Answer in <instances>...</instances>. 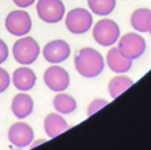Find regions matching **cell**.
I'll return each mask as SVG.
<instances>
[{"instance_id": "5bb4252c", "label": "cell", "mask_w": 151, "mask_h": 150, "mask_svg": "<svg viewBox=\"0 0 151 150\" xmlns=\"http://www.w3.org/2000/svg\"><path fill=\"white\" fill-rule=\"evenodd\" d=\"M44 132L50 138H56L69 128L67 121L59 113H50L43 121Z\"/></svg>"}, {"instance_id": "cb8c5ba5", "label": "cell", "mask_w": 151, "mask_h": 150, "mask_svg": "<svg viewBox=\"0 0 151 150\" xmlns=\"http://www.w3.org/2000/svg\"><path fill=\"white\" fill-rule=\"evenodd\" d=\"M148 32H149L151 35V14L149 17V22H148Z\"/></svg>"}, {"instance_id": "30bf717a", "label": "cell", "mask_w": 151, "mask_h": 150, "mask_svg": "<svg viewBox=\"0 0 151 150\" xmlns=\"http://www.w3.org/2000/svg\"><path fill=\"white\" fill-rule=\"evenodd\" d=\"M7 138L17 148H25L34 140V131L26 122L18 121L8 128Z\"/></svg>"}, {"instance_id": "8fae6325", "label": "cell", "mask_w": 151, "mask_h": 150, "mask_svg": "<svg viewBox=\"0 0 151 150\" xmlns=\"http://www.w3.org/2000/svg\"><path fill=\"white\" fill-rule=\"evenodd\" d=\"M12 83L17 90L21 92H28L36 84L37 76L29 67H19L12 73Z\"/></svg>"}, {"instance_id": "277c9868", "label": "cell", "mask_w": 151, "mask_h": 150, "mask_svg": "<svg viewBox=\"0 0 151 150\" xmlns=\"http://www.w3.org/2000/svg\"><path fill=\"white\" fill-rule=\"evenodd\" d=\"M93 16L88 9L81 7L73 8L67 12L65 25L70 33L80 35L86 33L93 26Z\"/></svg>"}, {"instance_id": "3957f363", "label": "cell", "mask_w": 151, "mask_h": 150, "mask_svg": "<svg viewBox=\"0 0 151 150\" xmlns=\"http://www.w3.org/2000/svg\"><path fill=\"white\" fill-rule=\"evenodd\" d=\"M119 36V26L111 19H102L98 21L93 28V39L102 46H112L118 41Z\"/></svg>"}, {"instance_id": "ac0fdd59", "label": "cell", "mask_w": 151, "mask_h": 150, "mask_svg": "<svg viewBox=\"0 0 151 150\" xmlns=\"http://www.w3.org/2000/svg\"><path fill=\"white\" fill-rule=\"evenodd\" d=\"M91 12L97 16H109L116 6V0H88Z\"/></svg>"}, {"instance_id": "6da1fadb", "label": "cell", "mask_w": 151, "mask_h": 150, "mask_svg": "<svg viewBox=\"0 0 151 150\" xmlns=\"http://www.w3.org/2000/svg\"><path fill=\"white\" fill-rule=\"evenodd\" d=\"M75 69L86 78L97 77L105 67L104 58L98 50L93 47H83L76 52L74 57Z\"/></svg>"}, {"instance_id": "ffe728a7", "label": "cell", "mask_w": 151, "mask_h": 150, "mask_svg": "<svg viewBox=\"0 0 151 150\" xmlns=\"http://www.w3.org/2000/svg\"><path fill=\"white\" fill-rule=\"evenodd\" d=\"M108 104V102L106 100H103V99H96L93 102H91V104L88 105V116H91L93 114H95L96 112L100 110L101 108H103L104 106Z\"/></svg>"}, {"instance_id": "5b68a950", "label": "cell", "mask_w": 151, "mask_h": 150, "mask_svg": "<svg viewBox=\"0 0 151 150\" xmlns=\"http://www.w3.org/2000/svg\"><path fill=\"white\" fill-rule=\"evenodd\" d=\"M117 42V48L120 54L132 61L139 59L145 52L147 46L144 37L134 32L122 35Z\"/></svg>"}, {"instance_id": "4fadbf2b", "label": "cell", "mask_w": 151, "mask_h": 150, "mask_svg": "<svg viewBox=\"0 0 151 150\" xmlns=\"http://www.w3.org/2000/svg\"><path fill=\"white\" fill-rule=\"evenodd\" d=\"M106 61H107V65L110 70L115 73H119V74L127 72L133 66V61L123 57L119 52L117 46H113L108 50Z\"/></svg>"}, {"instance_id": "9c48e42d", "label": "cell", "mask_w": 151, "mask_h": 150, "mask_svg": "<svg viewBox=\"0 0 151 150\" xmlns=\"http://www.w3.org/2000/svg\"><path fill=\"white\" fill-rule=\"evenodd\" d=\"M71 47L63 39H56L47 42L42 50V56L50 64H59L70 57Z\"/></svg>"}, {"instance_id": "2e32d148", "label": "cell", "mask_w": 151, "mask_h": 150, "mask_svg": "<svg viewBox=\"0 0 151 150\" xmlns=\"http://www.w3.org/2000/svg\"><path fill=\"white\" fill-rule=\"evenodd\" d=\"M52 105L57 112L61 114H70L77 107L75 99L68 94H58L54 98Z\"/></svg>"}, {"instance_id": "44dd1931", "label": "cell", "mask_w": 151, "mask_h": 150, "mask_svg": "<svg viewBox=\"0 0 151 150\" xmlns=\"http://www.w3.org/2000/svg\"><path fill=\"white\" fill-rule=\"evenodd\" d=\"M8 56H9V50H8L7 44L0 38V65L7 60Z\"/></svg>"}, {"instance_id": "e0dca14e", "label": "cell", "mask_w": 151, "mask_h": 150, "mask_svg": "<svg viewBox=\"0 0 151 150\" xmlns=\"http://www.w3.org/2000/svg\"><path fill=\"white\" fill-rule=\"evenodd\" d=\"M134 84V81L129 77L124 75H118L113 77L109 82L108 90L112 99H116L123 92L129 88Z\"/></svg>"}, {"instance_id": "8992f818", "label": "cell", "mask_w": 151, "mask_h": 150, "mask_svg": "<svg viewBox=\"0 0 151 150\" xmlns=\"http://www.w3.org/2000/svg\"><path fill=\"white\" fill-rule=\"evenodd\" d=\"M5 28L14 36L22 37L27 35L32 29V20L29 12L24 9L10 11L5 18Z\"/></svg>"}, {"instance_id": "ba28073f", "label": "cell", "mask_w": 151, "mask_h": 150, "mask_svg": "<svg viewBox=\"0 0 151 150\" xmlns=\"http://www.w3.org/2000/svg\"><path fill=\"white\" fill-rule=\"evenodd\" d=\"M43 80L45 85L52 92H64L70 84L69 73L63 67L54 65L44 71Z\"/></svg>"}, {"instance_id": "52a82bcc", "label": "cell", "mask_w": 151, "mask_h": 150, "mask_svg": "<svg viewBox=\"0 0 151 150\" xmlns=\"http://www.w3.org/2000/svg\"><path fill=\"white\" fill-rule=\"evenodd\" d=\"M36 11L41 21L48 24H57L65 17L66 8L62 0H38Z\"/></svg>"}, {"instance_id": "7402d4cb", "label": "cell", "mask_w": 151, "mask_h": 150, "mask_svg": "<svg viewBox=\"0 0 151 150\" xmlns=\"http://www.w3.org/2000/svg\"><path fill=\"white\" fill-rule=\"evenodd\" d=\"M14 3L20 8H27L31 6L36 0H12Z\"/></svg>"}, {"instance_id": "d6986e66", "label": "cell", "mask_w": 151, "mask_h": 150, "mask_svg": "<svg viewBox=\"0 0 151 150\" xmlns=\"http://www.w3.org/2000/svg\"><path fill=\"white\" fill-rule=\"evenodd\" d=\"M12 82V78L10 75L5 69L0 67V94L3 92H5L10 85Z\"/></svg>"}, {"instance_id": "603a6c76", "label": "cell", "mask_w": 151, "mask_h": 150, "mask_svg": "<svg viewBox=\"0 0 151 150\" xmlns=\"http://www.w3.org/2000/svg\"><path fill=\"white\" fill-rule=\"evenodd\" d=\"M44 142H46V140H44V139H39V140H36V141H32V143H31V146H30V148H34V147H37V146H39V145H41L42 143H44Z\"/></svg>"}, {"instance_id": "9a60e30c", "label": "cell", "mask_w": 151, "mask_h": 150, "mask_svg": "<svg viewBox=\"0 0 151 150\" xmlns=\"http://www.w3.org/2000/svg\"><path fill=\"white\" fill-rule=\"evenodd\" d=\"M151 10L149 8H138L131 16V25L137 32H148V22Z\"/></svg>"}, {"instance_id": "7c38bea8", "label": "cell", "mask_w": 151, "mask_h": 150, "mask_svg": "<svg viewBox=\"0 0 151 150\" xmlns=\"http://www.w3.org/2000/svg\"><path fill=\"white\" fill-rule=\"evenodd\" d=\"M34 101L30 95L20 93L12 101V112L19 119H24L33 112Z\"/></svg>"}, {"instance_id": "7a4b0ae2", "label": "cell", "mask_w": 151, "mask_h": 150, "mask_svg": "<svg viewBox=\"0 0 151 150\" xmlns=\"http://www.w3.org/2000/svg\"><path fill=\"white\" fill-rule=\"evenodd\" d=\"M40 54L38 42L31 36H25L18 39L12 46V56L21 65L28 66L37 60Z\"/></svg>"}]
</instances>
